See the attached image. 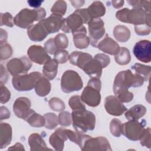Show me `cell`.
I'll list each match as a JSON object with an SVG mask.
<instances>
[{
    "mask_svg": "<svg viewBox=\"0 0 151 151\" xmlns=\"http://www.w3.org/2000/svg\"><path fill=\"white\" fill-rule=\"evenodd\" d=\"M83 24H86L84 19L77 9L67 18H64L61 29L65 33L73 32L83 26Z\"/></svg>",
    "mask_w": 151,
    "mask_h": 151,
    "instance_id": "cell-12",
    "label": "cell"
},
{
    "mask_svg": "<svg viewBox=\"0 0 151 151\" xmlns=\"http://www.w3.org/2000/svg\"><path fill=\"white\" fill-rule=\"evenodd\" d=\"M42 76L40 72L34 71L29 74H23L13 77V87L18 91H27L32 90L37 80Z\"/></svg>",
    "mask_w": 151,
    "mask_h": 151,
    "instance_id": "cell-7",
    "label": "cell"
},
{
    "mask_svg": "<svg viewBox=\"0 0 151 151\" xmlns=\"http://www.w3.org/2000/svg\"><path fill=\"white\" fill-rule=\"evenodd\" d=\"M44 2V1H37V0H35V1H28L27 2L29 4V5L31 7L35 8L36 9L40 8L39 7L41 6V4Z\"/></svg>",
    "mask_w": 151,
    "mask_h": 151,
    "instance_id": "cell-54",
    "label": "cell"
},
{
    "mask_svg": "<svg viewBox=\"0 0 151 151\" xmlns=\"http://www.w3.org/2000/svg\"><path fill=\"white\" fill-rule=\"evenodd\" d=\"M146 113V108L142 104H136L126 111L124 116L128 120H138Z\"/></svg>",
    "mask_w": 151,
    "mask_h": 151,
    "instance_id": "cell-27",
    "label": "cell"
},
{
    "mask_svg": "<svg viewBox=\"0 0 151 151\" xmlns=\"http://www.w3.org/2000/svg\"><path fill=\"white\" fill-rule=\"evenodd\" d=\"M83 83L80 75L74 70L65 71L61 79V88L63 92L70 93L83 88Z\"/></svg>",
    "mask_w": 151,
    "mask_h": 151,
    "instance_id": "cell-8",
    "label": "cell"
},
{
    "mask_svg": "<svg viewBox=\"0 0 151 151\" xmlns=\"http://www.w3.org/2000/svg\"><path fill=\"white\" fill-rule=\"evenodd\" d=\"M113 35L118 42H126L130 37V31L127 27L118 25L113 29Z\"/></svg>",
    "mask_w": 151,
    "mask_h": 151,
    "instance_id": "cell-30",
    "label": "cell"
},
{
    "mask_svg": "<svg viewBox=\"0 0 151 151\" xmlns=\"http://www.w3.org/2000/svg\"><path fill=\"white\" fill-rule=\"evenodd\" d=\"M94 58L96 59V60H97L100 63V64L101 65L103 68H106L110 63V57L104 54H102V53L97 54L94 56Z\"/></svg>",
    "mask_w": 151,
    "mask_h": 151,
    "instance_id": "cell-49",
    "label": "cell"
},
{
    "mask_svg": "<svg viewBox=\"0 0 151 151\" xmlns=\"http://www.w3.org/2000/svg\"><path fill=\"white\" fill-rule=\"evenodd\" d=\"M58 124L63 127H67L71 125L72 123L71 114L67 111H62L58 116Z\"/></svg>",
    "mask_w": 151,
    "mask_h": 151,
    "instance_id": "cell-39",
    "label": "cell"
},
{
    "mask_svg": "<svg viewBox=\"0 0 151 151\" xmlns=\"http://www.w3.org/2000/svg\"><path fill=\"white\" fill-rule=\"evenodd\" d=\"M97 47L103 52L112 55H116L120 50L118 43L111 38L108 37L107 34L106 35L104 38L99 42Z\"/></svg>",
    "mask_w": 151,
    "mask_h": 151,
    "instance_id": "cell-21",
    "label": "cell"
},
{
    "mask_svg": "<svg viewBox=\"0 0 151 151\" xmlns=\"http://www.w3.org/2000/svg\"><path fill=\"white\" fill-rule=\"evenodd\" d=\"M70 3L72 4V5L75 7V8H80L85 3V1H81V0H78V1H70Z\"/></svg>",
    "mask_w": 151,
    "mask_h": 151,
    "instance_id": "cell-55",
    "label": "cell"
},
{
    "mask_svg": "<svg viewBox=\"0 0 151 151\" xmlns=\"http://www.w3.org/2000/svg\"><path fill=\"white\" fill-rule=\"evenodd\" d=\"M68 105L72 109V111L86 109V106L82 102L81 97L79 96L71 97L68 101Z\"/></svg>",
    "mask_w": 151,
    "mask_h": 151,
    "instance_id": "cell-41",
    "label": "cell"
},
{
    "mask_svg": "<svg viewBox=\"0 0 151 151\" xmlns=\"http://www.w3.org/2000/svg\"><path fill=\"white\" fill-rule=\"evenodd\" d=\"M25 120L33 127H41L45 125V119L44 116H42L37 113L32 109H31Z\"/></svg>",
    "mask_w": 151,
    "mask_h": 151,
    "instance_id": "cell-31",
    "label": "cell"
},
{
    "mask_svg": "<svg viewBox=\"0 0 151 151\" xmlns=\"http://www.w3.org/2000/svg\"><path fill=\"white\" fill-rule=\"evenodd\" d=\"M31 103L29 99L25 97L17 98L13 104V111L20 119L25 120L31 110Z\"/></svg>",
    "mask_w": 151,
    "mask_h": 151,
    "instance_id": "cell-16",
    "label": "cell"
},
{
    "mask_svg": "<svg viewBox=\"0 0 151 151\" xmlns=\"http://www.w3.org/2000/svg\"><path fill=\"white\" fill-rule=\"evenodd\" d=\"M145 120L140 122L138 120H129L128 122L122 124V134L130 140H139L145 129Z\"/></svg>",
    "mask_w": 151,
    "mask_h": 151,
    "instance_id": "cell-9",
    "label": "cell"
},
{
    "mask_svg": "<svg viewBox=\"0 0 151 151\" xmlns=\"http://www.w3.org/2000/svg\"><path fill=\"white\" fill-rule=\"evenodd\" d=\"M68 139L65 129L60 127L57 129L55 132L50 135L49 142L55 150L61 151L64 149V142L67 141Z\"/></svg>",
    "mask_w": 151,
    "mask_h": 151,
    "instance_id": "cell-18",
    "label": "cell"
},
{
    "mask_svg": "<svg viewBox=\"0 0 151 151\" xmlns=\"http://www.w3.org/2000/svg\"><path fill=\"white\" fill-rule=\"evenodd\" d=\"M27 34L31 41L40 42L44 40L48 35V33L41 20L38 23L29 27L27 28Z\"/></svg>",
    "mask_w": 151,
    "mask_h": 151,
    "instance_id": "cell-17",
    "label": "cell"
},
{
    "mask_svg": "<svg viewBox=\"0 0 151 151\" xmlns=\"http://www.w3.org/2000/svg\"><path fill=\"white\" fill-rule=\"evenodd\" d=\"M48 104L51 109L55 111H62L65 108L63 101L58 97L51 98L48 101Z\"/></svg>",
    "mask_w": 151,
    "mask_h": 151,
    "instance_id": "cell-40",
    "label": "cell"
},
{
    "mask_svg": "<svg viewBox=\"0 0 151 151\" xmlns=\"http://www.w3.org/2000/svg\"><path fill=\"white\" fill-rule=\"evenodd\" d=\"M127 2L133 8L140 9L144 10L146 12L150 13V2L149 1L144 0H130L127 1Z\"/></svg>",
    "mask_w": 151,
    "mask_h": 151,
    "instance_id": "cell-35",
    "label": "cell"
},
{
    "mask_svg": "<svg viewBox=\"0 0 151 151\" xmlns=\"http://www.w3.org/2000/svg\"><path fill=\"white\" fill-rule=\"evenodd\" d=\"M58 62L54 59H50L44 64L43 76L49 80H52L56 76L58 71Z\"/></svg>",
    "mask_w": 151,
    "mask_h": 151,
    "instance_id": "cell-28",
    "label": "cell"
},
{
    "mask_svg": "<svg viewBox=\"0 0 151 151\" xmlns=\"http://www.w3.org/2000/svg\"><path fill=\"white\" fill-rule=\"evenodd\" d=\"M44 49L49 54H54L57 50L54 42V38L48 39L44 44Z\"/></svg>",
    "mask_w": 151,
    "mask_h": 151,
    "instance_id": "cell-50",
    "label": "cell"
},
{
    "mask_svg": "<svg viewBox=\"0 0 151 151\" xmlns=\"http://www.w3.org/2000/svg\"><path fill=\"white\" fill-rule=\"evenodd\" d=\"M31 67V61L26 56L12 58L6 63L7 70L13 77L27 74Z\"/></svg>",
    "mask_w": 151,
    "mask_h": 151,
    "instance_id": "cell-10",
    "label": "cell"
},
{
    "mask_svg": "<svg viewBox=\"0 0 151 151\" xmlns=\"http://www.w3.org/2000/svg\"><path fill=\"white\" fill-rule=\"evenodd\" d=\"M116 17L121 22L140 25L146 24L150 26V13L140 9H129L127 8L119 10Z\"/></svg>",
    "mask_w": 151,
    "mask_h": 151,
    "instance_id": "cell-1",
    "label": "cell"
},
{
    "mask_svg": "<svg viewBox=\"0 0 151 151\" xmlns=\"http://www.w3.org/2000/svg\"><path fill=\"white\" fill-rule=\"evenodd\" d=\"M27 54L31 61L40 65L44 64L51 59L44 48L40 45L30 46L27 50Z\"/></svg>",
    "mask_w": 151,
    "mask_h": 151,
    "instance_id": "cell-15",
    "label": "cell"
},
{
    "mask_svg": "<svg viewBox=\"0 0 151 151\" xmlns=\"http://www.w3.org/2000/svg\"><path fill=\"white\" fill-rule=\"evenodd\" d=\"M101 83L99 78H91L81 93L80 97L82 101L90 107L99 106L101 101Z\"/></svg>",
    "mask_w": 151,
    "mask_h": 151,
    "instance_id": "cell-5",
    "label": "cell"
},
{
    "mask_svg": "<svg viewBox=\"0 0 151 151\" xmlns=\"http://www.w3.org/2000/svg\"><path fill=\"white\" fill-rule=\"evenodd\" d=\"M110 131L111 134L114 137H119L122 134V123L117 119H113L110 123Z\"/></svg>",
    "mask_w": 151,
    "mask_h": 151,
    "instance_id": "cell-38",
    "label": "cell"
},
{
    "mask_svg": "<svg viewBox=\"0 0 151 151\" xmlns=\"http://www.w3.org/2000/svg\"><path fill=\"white\" fill-rule=\"evenodd\" d=\"M45 119V127L46 129L51 130L55 128L58 124V117L55 113H47L44 115Z\"/></svg>",
    "mask_w": 151,
    "mask_h": 151,
    "instance_id": "cell-34",
    "label": "cell"
},
{
    "mask_svg": "<svg viewBox=\"0 0 151 151\" xmlns=\"http://www.w3.org/2000/svg\"><path fill=\"white\" fill-rule=\"evenodd\" d=\"M91 19L94 18H100L104 15L106 8L101 1H94L87 8Z\"/></svg>",
    "mask_w": 151,
    "mask_h": 151,
    "instance_id": "cell-29",
    "label": "cell"
},
{
    "mask_svg": "<svg viewBox=\"0 0 151 151\" xmlns=\"http://www.w3.org/2000/svg\"><path fill=\"white\" fill-rule=\"evenodd\" d=\"M104 108L110 115L119 116L126 110V107L116 96H109L104 100Z\"/></svg>",
    "mask_w": 151,
    "mask_h": 151,
    "instance_id": "cell-13",
    "label": "cell"
},
{
    "mask_svg": "<svg viewBox=\"0 0 151 151\" xmlns=\"http://www.w3.org/2000/svg\"><path fill=\"white\" fill-rule=\"evenodd\" d=\"M112 5L114 8L116 9L120 8L123 6L124 4V1H112Z\"/></svg>",
    "mask_w": 151,
    "mask_h": 151,
    "instance_id": "cell-57",
    "label": "cell"
},
{
    "mask_svg": "<svg viewBox=\"0 0 151 151\" xmlns=\"http://www.w3.org/2000/svg\"><path fill=\"white\" fill-rule=\"evenodd\" d=\"M72 124L76 131L86 133L88 130H93L95 128V115L88 110L80 109L73 110L71 113Z\"/></svg>",
    "mask_w": 151,
    "mask_h": 151,
    "instance_id": "cell-3",
    "label": "cell"
},
{
    "mask_svg": "<svg viewBox=\"0 0 151 151\" xmlns=\"http://www.w3.org/2000/svg\"><path fill=\"white\" fill-rule=\"evenodd\" d=\"M0 80L1 82L5 84L8 80V74L5 69V68L3 66L2 64H1V75H0Z\"/></svg>",
    "mask_w": 151,
    "mask_h": 151,
    "instance_id": "cell-51",
    "label": "cell"
},
{
    "mask_svg": "<svg viewBox=\"0 0 151 151\" xmlns=\"http://www.w3.org/2000/svg\"><path fill=\"white\" fill-rule=\"evenodd\" d=\"M102 69L103 67L100 63L93 58L85 64L82 70L91 78H100L102 74Z\"/></svg>",
    "mask_w": 151,
    "mask_h": 151,
    "instance_id": "cell-23",
    "label": "cell"
},
{
    "mask_svg": "<svg viewBox=\"0 0 151 151\" xmlns=\"http://www.w3.org/2000/svg\"><path fill=\"white\" fill-rule=\"evenodd\" d=\"M75 47L78 49H84L88 47L90 43V38L87 35V30L83 25L77 30L72 32Z\"/></svg>",
    "mask_w": 151,
    "mask_h": 151,
    "instance_id": "cell-20",
    "label": "cell"
},
{
    "mask_svg": "<svg viewBox=\"0 0 151 151\" xmlns=\"http://www.w3.org/2000/svg\"><path fill=\"white\" fill-rule=\"evenodd\" d=\"M144 80L137 74H133L130 70L121 71L117 74L114 78L113 90L114 94L121 90H128L129 88L139 87L143 84Z\"/></svg>",
    "mask_w": 151,
    "mask_h": 151,
    "instance_id": "cell-2",
    "label": "cell"
},
{
    "mask_svg": "<svg viewBox=\"0 0 151 151\" xmlns=\"http://www.w3.org/2000/svg\"><path fill=\"white\" fill-rule=\"evenodd\" d=\"M12 130L11 126L6 123L0 124V149L8 146L12 140Z\"/></svg>",
    "mask_w": 151,
    "mask_h": 151,
    "instance_id": "cell-24",
    "label": "cell"
},
{
    "mask_svg": "<svg viewBox=\"0 0 151 151\" xmlns=\"http://www.w3.org/2000/svg\"><path fill=\"white\" fill-rule=\"evenodd\" d=\"M140 143L142 146L146 147L149 149L151 147V139H150V128L147 127L145 129L140 139Z\"/></svg>",
    "mask_w": 151,
    "mask_h": 151,
    "instance_id": "cell-42",
    "label": "cell"
},
{
    "mask_svg": "<svg viewBox=\"0 0 151 151\" xmlns=\"http://www.w3.org/2000/svg\"><path fill=\"white\" fill-rule=\"evenodd\" d=\"M150 47V41L141 40L135 44L133 52L138 60L145 63H149L151 61Z\"/></svg>",
    "mask_w": 151,
    "mask_h": 151,
    "instance_id": "cell-14",
    "label": "cell"
},
{
    "mask_svg": "<svg viewBox=\"0 0 151 151\" xmlns=\"http://www.w3.org/2000/svg\"><path fill=\"white\" fill-rule=\"evenodd\" d=\"M63 19L62 16L52 14L47 18L42 19V22L49 34L58 32L61 29Z\"/></svg>",
    "mask_w": 151,
    "mask_h": 151,
    "instance_id": "cell-19",
    "label": "cell"
},
{
    "mask_svg": "<svg viewBox=\"0 0 151 151\" xmlns=\"http://www.w3.org/2000/svg\"><path fill=\"white\" fill-rule=\"evenodd\" d=\"M78 146L83 151L112 150L109 140L103 136L92 137L90 136L84 134Z\"/></svg>",
    "mask_w": 151,
    "mask_h": 151,
    "instance_id": "cell-6",
    "label": "cell"
},
{
    "mask_svg": "<svg viewBox=\"0 0 151 151\" xmlns=\"http://www.w3.org/2000/svg\"><path fill=\"white\" fill-rule=\"evenodd\" d=\"M132 68L135 71V73L140 76L144 81H148L150 76L151 68L149 65H145L140 63H135Z\"/></svg>",
    "mask_w": 151,
    "mask_h": 151,
    "instance_id": "cell-33",
    "label": "cell"
},
{
    "mask_svg": "<svg viewBox=\"0 0 151 151\" xmlns=\"http://www.w3.org/2000/svg\"><path fill=\"white\" fill-rule=\"evenodd\" d=\"M87 24L90 44L93 47H97L98 42L102 39L106 32L104 23L100 18H94L91 19Z\"/></svg>",
    "mask_w": 151,
    "mask_h": 151,
    "instance_id": "cell-11",
    "label": "cell"
},
{
    "mask_svg": "<svg viewBox=\"0 0 151 151\" xmlns=\"http://www.w3.org/2000/svg\"><path fill=\"white\" fill-rule=\"evenodd\" d=\"M28 144L30 146L31 151L47 150H52L47 146V145L42 137L38 133H32L28 137Z\"/></svg>",
    "mask_w": 151,
    "mask_h": 151,
    "instance_id": "cell-25",
    "label": "cell"
},
{
    "mask_svg": "<svg viewBox=\"0 0 151 151\" xmlns=\"http://www.w3.org/2000/svg\"><path fill=\"white\" fill-rule=\"evenodd\" d=\"M54 42L57 50H64L68 45V38L63 33L57 34L54 38Z\"/></svg>",
    "mask_w": 151,
    "mask_h": 151,
    "instance_id": "cell-36",
    "label": "cell"
},
{
    "mask_svg": "<svg viewBox=\"0 0 151 151\" xmlns=\"http://www.w3.org/2000/svg\"><path fill=\"white\" fill-rule=\"evenodd\" d=\"M69 54L64 50H57L54 54V58L58 64H64L69 59Z\"/></svg>",
    "mask_w": 151,
    "mask_h": 151,
    "instance_id": "cell-43",
    "label": "cell"
},
{
    "mask_svg": "<svg viewBox=\"0 0 151 151\" xmlns=\"http://www.w3.org/2000/svg\"><path fill=\"white\" fill-rule=\"evenodd\" d=\"M115 95L122 103H129L133 99V94L128 90L119 91Z\"/></svg>",
    "mask_w": 151,
    "mask_h": 151,
    "instance_id": "cell-44",
    "label": "cell"
},
{
    "mask_svg": "<svg viewBox=\"0 0 151 151\" xmlns=\"http://www.w3.org/2000/svg\"><path fill=\"white\" fill-rule=\"evenodd\" d=\"M114 60L116 63L124 65L129 64L131 60V55L129 49L126 47H120L119 52L115 55Z\"/></svg>",
    "mask_w": 151,
    "mask_h": 151,
    "instance_id": "cell-32",
    "label": "cell"
},
{
    "mask_svg": "<svg viewBox=\"0 0 151 151\" xmlns=\"http://www.w3.org/2000/svg\"><path fill=\"white\" fill-rule=\"evenodd\" d=\"M67 5L64 1H57L51 8V12L52 14L59 15L63 17L65 15L67 11Z\"/></svg>",
    "mask_w": 151,
    "mask_h": 151,
    "instance_id": "cell-37",
    "label": "cell"
},
{
    "mask_svg": "<svg viewBox=\"0 0 151 151\" xmlns=\"http://www.w3.org/2000/svg\"><path fill=\"white\" fill-rule=\"evenodd\" d=\"M8 150H24L25 149H24L23 145H22L21 143H15V145L12 146L11 147H9Z\"/></svg>",
    "mask_w": 151,
    "mask_h": 151,
    "instance_id": "cell-56",
    "label": "cell"
},
{
    "mask_svg": "<svg viewBox=\"0 0 151 151\" xmlns=\"http://www.w3.org/2000/svg\"><path fill=\"white\" fill-rule=\"evenodd\" d=\"M1 53V60H6L9 58L12 54V48L8 43L4 44L1 45L0 48Z\"/></svg>",
    "mask_w": 151,
    "mask_h": 151,
    "instance_id": "cell-46",
    "label": "cell"
},
{
    "mask_svg": "<svg viewBox=\"0 0 151 151\" xmlns=\"http://www.w3.org/2000/svg\"><path fill=\"white\" fill-rule=\"evenodd\" d=\"M46 11L44 8L21 10L14 17V24L18 27L26 29L32 25L35 21H40L45 18Z\"/></svg>",
    "mask_w": 151,
    "mask_h": 151,
    "instance_id": "cell-4",
    "label": "cell"
},
{
    "mask_svg": "<svg viewBox=\"0 0 151 151\" xmlns=\"http://www.w3.org/2000/svg\"><path fill=\"white\" fill-rule=\"evenodd\" d=\"M0 25H6L9 27H13L14 26V18L12 15L9 12L1 13L0 18Z\"/></svg>",
    "mask_w": 151,
    "mask_h": 151,
    "instance_id": "cell-45",
    "label": "cell"
},
{
    "mask_svg": "<svg viewBox=\"0 0 151 151\" xmlns=\"http://www.w3.org/2000/svg\"><path fill=\"white\" fill-rule=\"evenodd\" d=\"M0 113H1V116H0L1 120H4V119H7L9 118V117L11 116L10 111L7 109V107L3 106H1Z\"/></svg>",
    "mask_w": 151,
    "mask_h": 151,
    "instance_id": "cell-52",
    "label": "cell"
},
{
    "mask_svg": "<svg viewBox=\"0 0 151 151\" xmlns=\"http://www.w3.org/2000/svg\"><path fill=\"white\" fill-rule=\"evenodd\" d=\"M93 59L91 55L88 53L81 51H73L69 55L70 63L77 66L78 68L83 69L85 64Z\"/></svg>",
    "mask_w": 151,
    "mask_h": 151,
    "instance_id": "cell-22",
    "label": "cell"
},
{
    "mask_svg": "<svg viewBox=\"0 0 151 151\" xmlns=\"http://www.w3.org/2000/svg\"><path fill=\"white\" fill-rule=\"evenodd\" d=\"M0 102L1 104L7 103L11 98V92L4 86V84L0 82Z\"/></svg>",
    "mask_w": 151,
    "mask_h": 151,
    "instance_id": "cell-47",
    "label": "cell"
},
{
    "mask_svg": "<svg viewBox=\"0 0 151 151\" xmlns=\"http://www.w3.org/2000/svg\"><path fill=\"white\" fill-rule=\"evenodd\" d=\"M134 31L136 34L139 35H147L150 32V26L146 24L134 25Z\"/></svg>",
    "mask_w": 151,
    "mask_h": 151,
    "instance_id": "cell-48",
    "label": "cell"
},
{
    "mask_svg": "<svg viewBox=\"0 0 151 151\" xmlns=\"http://www.w3.org/2000/svg\"><path fill=\"white\" fill-rule=\"evenodd\" d=\"M34 88L38 96L45 97L51 91V83L48 79L42 76L36 82Z\"/></svg>",
    "mask_w": 151,
    "mask_h": 151,
    "instance_id": "cell-26",
    "label": "cell"
},
{
    "mask_svg": "<svg viewBox=\"0 0 151 151\" xmlns=\"http://www.w3.org/2000/svg\"><path fill=\"white\" fill-rule=\"evenodd\" d=\"M1 31V35H0V45H3L4 44H6L7 37H8V34L6 31L2 28L0 29Z\"/></svg>",
    "mask_w": 151,
    "mask_h": 151,
    "instance_id": "cell-53",
    "label": "cell"
}]
</instances>
